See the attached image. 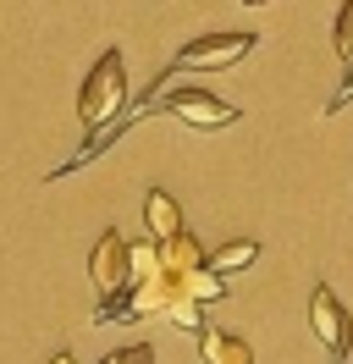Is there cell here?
Segmentation results:
<instances>
[{"mask_svg": "<svg viewBox=\"0 0 353 364\" xmlns=\"http://www.w3.org/2000/svg\"><path fill=\"white\" fill-rule=\"evenodd\" d=\"M199 353H204V364H254V348L238 331H221V326L199 331Z\"/></svg>", "mask_w": 353, "mask_h": 364, "instance_id": "7", "label": "cell"}, {"mask_svg": "<svg viewBox=\"0 0 353 364\" xmlns=\"http://www.w3.org/2000/svg\"><path fill=\"white\" fill-rule=\"evenodd\" d=\"M337 61L353 72V0H342V11H337Z\"/></svg>", "mask_w": 353, "mask_h": 364, "instance_id": "10", "label": "cell"}, {"mask_svg": "<svg viewBox=\"0 0 353 364\" xmlns=\"http://www.w3.org/2000/svg\"><path fill=\"white\" fill-rule=\"evenodd\" d=\"M50 364H78V359H72V353H56V359H50Z\"/></svg>", "mask_w": 353, "mask_h": 364, "instance_id": "12", "label": "cell"}, {"mask_svg": "<svg viewBox=\"0 0 353 364\" xmlns=\"http://www.w3.org/2000/svg\"><path fill=\"white\" fill-rule=\"evenodd\" d=\"M309 326H315V337L326 342L331 364H353V320L337 304L331 282H315V293H309Z\"/></svg>", "mask_w": 353, "mask_h": 364, "instance_id": "4", "label": "cell"}, {"mask_svg": "<svg viewBox=\"0 0 353 364\" xmlns=\"http://www.w3.org/2000/svg\"><path fill=\"white\" fill-rule=\"evenodd\" d=\"M260 45V33H248V28H221V33H199L194 45H182L176 50V67L188 72V67H199V72H226L232 61H243L248 50Z\"/></svg>", "mask_w": 353, "mask_h": 364, "instance_id": "3", "label": "cell"}, {"mask_svg": "<svg viewBox=\"0 0 353 364\" xmlns=\"http://www.w3.org/2000/svg\"><path fill=\"white\" fill-rule=\"evenodd\" d=\"M144 227H149V243L182 237V205H176L166 188H149V193H144Z\"/></svg>", "mask_w": 353, "mask_h": 364, "instance_id": "6", "label": "cell"}, {"mask_svg": "<svg viewBox=\"0 0 353 364\" xmlns=\"http://www.w3.org/2000/svg\"><path fill=\"white\" fill-rule=\"evenodd\" d=\"M127 105V72H122V50H105L94 72L83 77V94H78V122H83L88 133L105 138V122L110 116H122Z\"/></svg>", "mask_w": 353, "mask_h": 364, "instance_id": "1", "label": "cell"}, {"mask_svg": "<svg viewBox=\"0 0 353 364\" xmlns=\"http://www.w3.org/2000/svg\"><path fill=\"white\" fill-rule=\"evenodd\" d=\"M100 364H154V348H149V342H132V348H116V353H105Z\"/></svg>", "mask_w": 353, "mask_h": 364, "instance_id": "11", "label": "cell"}, {"mask_svg": "<svg viewBox=\"0 0 353 364\" xmlns=\"http://www.w3.org/2000/svg\"><path fill=\"white\" fill-rule=\"evenodd\" d=\"M88 276H94V293L105 298L100 309H110L116 298L127 293V282H132V243L116 227L100 232V243H94V254H88Z\"/></svg>", "mask_w": 353, "mask_h": 364, "instance_id": "2", "label": "cell"}, {"mask_svg": "<svg viewBox=\"0 0 353 364\" xmlns=\"http://www.w3.org/2000/svg\"><path fill=\"white\" fill-rule=\"evenodd\" d=\"M160 249V265L166 271H176V276H188V271H204V249H199V237H172V243H154Z\"/></svg>", "mask_w": 353, "mask_h": 364, "instance_id": "8", "label": "cell"}, {"mask_svg": "<svg viewBox=\"0 0 353 364\" xmlns=\"http://www.w3.org/2000/svg\"><path fill=\"white\" fill-rule=\"evenodd\" d=\"M160 111L176 116V122H188V127H199V133H221V127L238 122V111H232L226 100H216V94H204V89H172L160 100Z\"/></svg>", "mask_w": 353, "mask_h": 364, "instance_id": "5", "label": "cell"}, {"mask_svg": "<svg viewBox=\"0 0 353 364\" xmlns=\"http://www.w3.org/2000/svg\"><path fill=\"white\" fill-rule=\"evenodd\" d=\"M260 259V243H248V237H238V243H226V249H216V254H204V265L226 282V271H248Z\"/></svg>", "mask_w": 353, "mask_h": 364, "instance_id": "9", "label": "cell"}]
</instances>
